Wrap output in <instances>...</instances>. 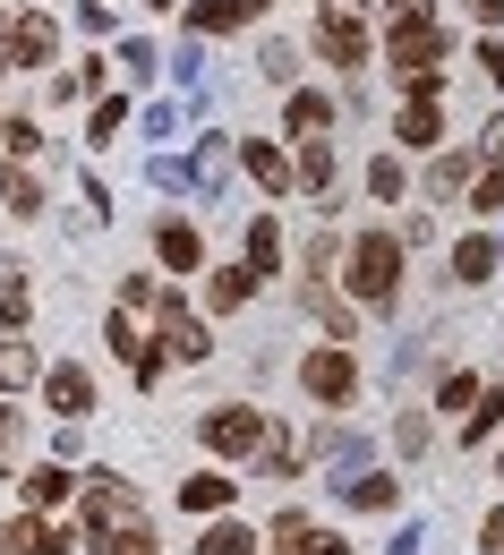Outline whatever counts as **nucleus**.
Segmentation results:
<instances>
[{
  "instance_id": "24",
  "label": "nucleus",
  "mask_w": 504,
  "mask_h": 555,
  "mask_svg": "<svg viewBox=\"0 0 504 555\" xmlns=\"http://www.w3.org/2000/svg\"><path fill=\"white\" fill-rule=\"evenodd\" d=\"M496 274V248H488V240H462V248H453V282H488Z\"/></svg>"
},
{
  "instance_id": "19",
  "label": "nucleus",
  "mask_w": 504,
  "mask_h": 555,
  "mask_svg": "<svg viewBox=\"0 0 504 555\" xmlns=\"http://www.w3.org/2000/svg\"><path fill=\"white\" fill-rule=\"evenodd\" d=\"M154 248H163V266H171V274H189V266H197V231H189V222H163V231H154Z\"/></svg>"
},
{
  "instance_id": "31",
  "label": "nucleus",
  "mask_w": 504,
  "mask_h": 555,
  "mask_svg": "<svg viewBox=\"0 0 504 555\" xmlns=\"http://www.w3.org/2000/svg\"><path fill=\"white\" fill-rule=\"evenodd\" d=\"M436 402H444V411H470V402H479V385H470V376H444V385H436Z\"/></svg>"
},
{
  "instance_id": "18",
  "label": "nucleus",
  "mask_w": 504,
  "mask_h": 555,
  "mask_svg": "<svg viewBox=\"0 0 504 555\" xmlns=\"http://www.w3.org/2000/svg\"><path fill=\"white\" fill-rule=\"evenodd\" d=\"M26 504H35V513H52V504H61V495H69V470H61V462H43V470H26Z\"/></svg>"
},
{
  "instance_id": "21",
  "label": "nucleus",
  "mask_w": 504,
  "mask_h": 555,
  "mask_svg": "<svg viewBox=\"0 0 504 555\" xmlns=\"http://www.w3.org/2000/svg\"><path fill=\"white\" fill-rule=\"evenodd\" d=\"M257 282H266V274H248V257H240V266H222V274H215V291H206V299H215V308H240Z\"/></svg>"
},
{
  "instance_id": "16",
  "label": "nucleus",
  "mask_w": 504,
  "mask_h": 555,
  "mask_svg": "<svg viewBox=\"0 0 504 555\" xmlns=\"http://www.w3.org/2000/svg\"><path fill=\"white\" fill-rule=\"evenodd\" d=\"M0 197H9V214H43V180H35L26 163H9V171H0Z\"/></svg>"
},
{
  "instance_id": "3",
  "label": "nucleus",
  "mask_w": 504,
  "mask_h": 555,
  "mask_svg": "<svg viewBox=\"0 0 504 555\" xmlns=\"http://www.w3.org/2000/svg\"><path fill=\"white\" fill-rule=\"evenodd\" d=\"M299 385L325 402V411H343L351 393H360V367H351V350L343 343H325V350H308V367H299Z\"/></svg>"
},
{
  "instance_id": "32",
  "label": "nucleus",
  "mask_w": 504,
  "mask_h": 555,
  "mask_svg": "<svg viewBox=\"0 0 504 555\" xmlns=\"http://www.w3.org/2000/svg\"><path fill=\"white\" fill-rule=\"evenodd\" d=\"M266 77H274V86H290V77H299V52H290V43H266Z\"/></svg>"
},
{
  "instance_id": "22",
  "label": "nucleus",
  "mask_w": 504,
  "mask_h": 555,
  "mask_svg": "<svg viewBox=\"0 0 504 555\" xmlns=\"http://www.w3.org/2000/svg\"><path fill=\"white\" fill-rule=\"evenodd\" d=\"M180 504H189V513H222V504H231V479H222V470H206V479L180 487Z\"/></svg>"
},
{
  "instance_id": "42",
  "label": "nucleus",
  "mask_w": 504,
  "mask_h": 555,
  "mask_svg": "<svg viewBox=\"0 0 504 555\" xmlns=\"http://www.w3.org/2000/svg\"><path fill=\"white\" fill-rule=\"evenodd\" d=\"M496 470H504V453H496Z\"/></svg>"
},
{
  "instance_id": "4",
  "label": "nucleus",
  "mask_w": 504,
  "mask_h": 555,
  "mask_svg": "<svg viewBox=\"0 0 504 555\" xmlns=\"http://www.w3.org/2000/svg\"><path fill=\"white\" fill-rule=\"evenodd\" d=\"M316 52H325L334 69H360V61H367V26H360V17H343V9H325V26H316Z\"/></svg>"
},
{
  "instance_id": "26",
  "label": "nucleus",
  "mask_w": 504,
  "mask_h": 555,
  "mask_svg": "<svg viewBox=\"0 0 504 555\" xmlns=\"http://www.w3.org/2000/svg\"><path fill=\"white\" fill-rule=\"evenodd\" d=\"M0 325H26V282H17V266H0Z\"/></svg>"
},
{
  "instance_id": "33",
  "label": "nucleus",
  "mask_w": 504,
  "mask_h": 555,
  "mask_svg": "<svg viewBox=\"0 0 504 555\" xmlns=\"http://www.w3.org/2000/svg\"><path fill=\"white\" fill-rule=\"evenodd\" d=\"M103 555H154V530H138V521H129L120 539H103Z\"/></svg>"
},
{
  "instance_id": "37",
  "label": "nucleus",
  "mask_w": 504,
  "mask_h": 555,
  "mask_svg": "<svg viewBox=\"0 0 504 555\" xmlns=\"http://www.w3.org/2000/svg\"><path fill=\"white\" fill-rule=\"evenodd\" d=\"M462 9H470L479 26H504V0H462Z\"/></svg>"
},
{
  "instance_id": "27",
  "label": "nucleus",
  "mask_w": 504,
  "mask_h": 555,
  "mask_svg": "<svg viewBox=\"0 0 504 555\" xmlns=\"http://www.w3.org/2000/svg\"><path fill=\"white\" fill-rule=\"evenodd\" d=\"M470 206H479V214H504V163H488V171H479V189H470Z\"/></svg>"
},
{
  "instance_id": "2",
  "label": "nucleus",
  "mask_w": 504,
  "mask_h": 555,
  "mask_svg": "<svg viewBox=\"0 0 504 555\" xmlns=\"http://www.w3.org/2000/svg\"><path fill=\"white\" fill-rule=\"evenodd\" d=\"M436 61H444V26H436L428 9H419V17H393V26H385V69H393V77L436 69Z\"/></svg>"
},
{
  "instance_id": "10",
  "label": "nucleus",
  "mask_w": 504,
  "mask_h": 555,
  "mask_svg": "<svg viewBox=\"0 0 504 555\" xmlns=\"http://www.w3.org/2000/svg\"><path fill=\"white\" fill-rule=\"evenodd\" d=\"M274 539H283L274 555H351L343 539H334V530H308L299 513H283V521H274Z\"/></svg>"
},
{
  "instance_id": "25",
  "label": "nucleus",
  "mask_w": 504,
  "mask_h": 555,
  "mask_svg": "<svg viewBox=\"0 0 504 555\" xmlns=\"http://www.w3.org/2000/svg\"><path fill=\"white\" fill-rule=\"evenodd\" d=\"M299 180H308V189H325V180H334V145H325V138L299 145Z\"/></svg>"
},
{
  "instance_id": "36",
  "label": "nucleus",
  "mask_w": 504,
  "mask_h": 555,
  "mask_svg": "<svg viewBox=\"0 0 504 555\" xmlns=\"http://www.w3.org/2000/svg\"><path fill=\"white\" fill-rule=\"evenodd\" d=\"M479 77H488V86H504V43H479Z\"/></svg>"
},
{
  "instance_id": "11",
  "label": "nucleus",
  "mask_w": 504,
  "mask_h": 555,
  "mask_svg": "<svg viewBox=\"0 0 504 555\" xmlns=\"http://www.w3.org/2000/svg\"><path fill=\"white\" fill-rule=\"evenodd\" d=\"M61 547H69V530H43V513L0 530V555H61Z\"/></svg>"
},
{
  "instance_id": "13",
  "label": "nucleus",
  "mask_w": 504,
  "mask_h": 555,
  "mask_svg": "<svg viewBox=\"0 0 504 555\" xmlns=\"http://www.w3.org/2000/svg\"><path fill=\"white\" fill-rule=\"evenodd\" d=\"M393 138H402V145H436V138H444V120H436V94H411V103H402Z\"/></svg>"
},
{
  "instance_id": "8",
  "label": "nucleus",
  "mask_w": 504,
  "mask_h": 555,
  "mask_svg": "<svg viewBox=\"0 0 504 555\" xmlns=\"http://www.w3.org/2000/svg\"><path fill=\"white\" fill-rule=\"evenodd\" d=\"M154 343L171 350V359H206V325H197V317H180V299H163V334H154Z\"/></svg>"
},
{
  "instance_id": "40",
  "label": "nucleus",
  "mask_w": 504,
  "mask_h": 555,
  "mask_svg": "<svg viewBox=\"0 0 504 555\" xmlns=\"http://www.w3.org/2000/svg\"><path fill=\"white\" fill-rule=\"evenodd\" d=\"M0 444H17V411H0Z\"/></svg>"
},
{
  "instance_id": "12",
  "label": "nucleus",
  "mask_w": 504,
  "mask_h": 555,
  "mask_svg": "<svg viewBox=\"0 0 504 555\" xmlns=\"http://www.w3.org/2000/svg\"><path fill=\"white\" fill-rule=\"evenodd\" d=\"M248 17H266V0H197V9H189V26H197V35H222V26H248Z\"/></svg>"
},
{
  "instance_id": "6",
  "label": "nucleus",
  "mask_w": 504,
  "mask_h": 555,
  "mask_svg": "<svg viewBox=\"0 0 504 555\" xmlns=\"http://www.w3.org/2000/svg\"><path fill=\"white\" fill-rule=\"evenodd\" d=\"M9 43H17V61H26V69H52V52H61V26H52L43 9H26V17L9 26Z\"/></svg>"
},
{
  "instance_id": "41",
  "label": "nucleus",
  "mask_w": 504,
  "mask_h": 555,
  "mask_svg": "<svg viewBox=\"0 0 504 555\" xmlns=\"http://www.w3.org/2000/svg\"><path fill=\"white\" fill-rule=\"evenodd\" d=\"M325 9H343V17H360V9H367V0H325Z\"/></svg>"
},
{
  "instance_id": "29",
  "label": "nucleus",
  "mask_w": 504,
  "mask_h": 555,
  "mask_svg": "<svg viewBox=\"0 0 504 555\" xmlns=\"http://www.w3.org/2000/svg\"><path fill=\"white\" fill-rule=\"evenodd\" d=\"M496 418H504V393H479V411H470V427H462V436L479 444V436H496Z\"/></svg>"
},
{
  "instance_id": "9",
  "label": "nucleus",
  "mask_w": 504,
  "mask_h": 555,
  "mask_svg": "<svg viewBox=\"0 0 504 555\" xmlns=\"http://www.w3.org/2000/svg\"><path fill=\"white\" fill-rule=\"evenodd\" d=\"M86 521H94V539H112V530L138 521V495H129V487H94V495H86Z\"/></svg>"
},
{
  "instance_id": "34",
  "label": "nucleus",
  "mask_w": 504,
  "mask_h": 555,
  "mask_svg": "<svg viewBox=\"0 0 504 555\" xmlns=\"http://www.w3.org/2000/svg\"><path fill=\"white\" fill-rule=\"evenodd\" d=\"M120 129H129V103H103V112H94V145H112Z\"/></svg>"
},
{
  "instance_id": "20",
  "label": "nucleus",
  "mask_w": 504,
  "mask_h": 555,
  "mask_svg": "<svg viewBox=\"0 0 504 555\" xmlns=\"http://www.w3.org/2000/svg\"><path fill=\"white\" fill-rule=\"evenodd\" d=\"M290 138H325V120H334V103H325V94H290Z\"/></svg>"
},
{
  "instance_id": "30",
  "label": "nucleus",
  "mask_w": 504,
  "mask_h": 555,
  "mask_svg": "<svg viewBox=\"0 0 504 555\" xmlns=\"http://www.w3.org/2000/svg\"><path fill=\"white\" fill-rule=\"evenodd\" d=\"M367 189H376V197H402V163L376 154V163H367Z\"/></svg>"
},
{
  "instance_id": "1",
  "label": "nucleus",
  "mask_w": 504,
  "mask_h": 555,
  "mask_svg": "<svg viewBox=\"0 0 504 555\" xmlns=\"http://www.w3.org/2000/svg\"><path fill=\"white\" fill-rule=\"evenodd\" d=\"M351 291L376 299V308H393V291H402V240L360 231V240H351Z\"/></svg>"
},
{
  "instance_id": "39",
  "label": "nucleus",
  "mask_w": 504,
  "mask_h": 555,
  "mask_svg": "<svg viewBox=\"0 0 504 555\" xmlns=\"http://www.w3.org/2000/svg\"><path fill=\"white\" fill-rule=\"evenodd\" d=\"M488 163H504V120H496V129H488Z\"/></svg>"
},
{
  "instance_id": "15",
  "label": "nucleus",
  "mask_w": 504,
  "mask_h": 555,
  "mask_svg": "<svg viewBox=\"0 0 504 555\" xmlns=\"http://www.w3.org/2000/svg\"><path fill=\"white\" fill-rule=\"evenodd\" d=\"M393 495H402V487L385 479V470H360V479H343V504H360V513H393Z\"/></svg>"
},
{
  "instance_id": "23",
  "label": "nucleus",
  "mask_w": 504,
  "mask_h": 555,
  "mask_svg": "<svg viewBox=\"0 0 504 555\" xmlns=\"http://www.w3.org/2000/svg\"><path fill=\"white\" fill-rule=\"evenodd\" d=\"M197 555H257V530H248V521H215Z\"/></svg>"
},
{
  "instance_id": "38",
  "label": "nucleus",
  "mask_w": 504,
  "mask_h": 555,
  "mask_svg": "<svg viewBox=\"0 0 504 555\" xmlns=\"http://www.w3.org/2000/svg\"><path fill=\"white\" fill-rule=\"evenodd\" d=\"M479 547H504V504L488 513V521H479Z\"/></svg>"
},
{
  "instance_id": "17",
  "label": "nucleus",
  "mask_w": 504,
  "mask_h": 555,
  "mask_svg": "<svg viewBox=\"0 0 504 555\" xmlns=\"http://www.w3.org/2000/svg\"><path fill=\"white\" fill-rule=\"evenodd\" d=\"M248 171H257V189H266V197H283V189H290V163L266 138H248Z\"/></svg>"
},
{
  "instance_id": "7",
  "label": "nucleus",
  "mask_w": 504,
  "mask_h": 555,
  "mask_svg": "<svg viewBox=\"0 0 504 555\" xmlns=\"http://www.w3.org/2000/svg\"><path fill=\"white\" fill-rule=\"evenodd\" d=\"M43 402L61 418H86L94 411V376H86V367H52V376H43Z\"/></svg>"
},
{
  "instance_id": "28",
  "label": "nucleus",
  "mask_w": 504,
  "mask_h": 555,
  "mask_svg": "<svg viewBox=\"0 0 504 555\" xmlns=\"http://www.w3.org/2000/svg\"><path fill=\"white\" fill-rule=\"evenodd\" d=\"M35 367H43V359H35V350H26V343H9V350H0V385H26Z\"/></svg>"
},
{
  "instance_id": "35",
  "label": "nucleus",
  "mask_w": 504,
  "mask_h": 555,
  "mask_svg": "<svg viewBox=\"0 0 504 555\" xmlns=\"http://www.w3.org/2000/svg\"><path fill=\"white\" fill-rule=\"evenodd\" d=\"M0 138H9V154H17V163H26V154H35V145H43V138H35V120H9V129H0Z\"/></svg>"
},
{
  "instance_id": "14",
  "label": "nucleus",
  "mask_w": 504,
  "mask_h": 555,
  "mask_svg": "<svg viewBox=\"0 0 504 555\" xmlns=\"http://www.w3.org/2000/svg\"><path fill=\"white\" fill-rule=\"evenodd\" d=\"M470 171H479V154H462V145H453V154H436V163H428V197H462V189H470Z\"/></svg>"
},
{
  "instance_id": "5",
  "label": "nucleus",
  "mask_w": 504,
  "mask_h": 555,
  "mask_svg": "<svg viewBox=\"0 0 504 555\" xmlns=\"http://www.w3.org/2000/svg\"><path fill=\"white\" fill-rule=\"evenodd\" d=\"M206 444L240 462V453H257V444H266V418H257V411H215V418H206Z\"/></svg>"
}]
</instances>
